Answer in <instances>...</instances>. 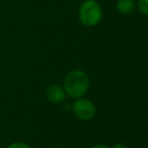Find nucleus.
I'll return each instance as SVG.
<instances>
[{"mask_svg": "<svg viewBox=\"0 0 148 148\" xmlns=\"http://www.w3.org/2000/svg\"><path fill=\"white\" fill-rule=\"evenodd\" d=\"M90 87V79L86 72L75 69L66 74L64 80V89L72 99L83 97Z\"/></svg>", "mask_w": 148, "mask_h": 148, "instance_id": "f257e3e1", "label": "nucleus"}, {"mask_svg": "<svg viewBox=\"0 0 148 148\" xmlns=\"http://www.w3.org/2000/svg\"><path fill=\"white\" fill-rule=\"evenodd\" d=\"M103 10L97 0H85L79 8V19L85 26H95L101 22Z\"/></svg>", "mask_w": 148, "mask_h": 148, "instance_id": "f03ea898", "label": "nucleus"}, {"mask_svg": "<svg viewBox=\"0 0 148 148\" xmlns=\"http://www.w3.org/2000/svg\"><path fill=\"white\" fill-rule=\"evenodd\" d=\"M96 106L92 101L85 97L76 99L73 105V112L77 118L83 121H89L95 117L96 115Z\"/></svg>", "mask_w": 148, "mask_h": 148, "instance_id": "7ed1b4c3", "label": "nucleus"}, {"mask_svg": "<svg viewBox=\"0 0 148 148\" xmlns=\"http://www.w3.org/2000/svg\"><path fill=\"white\" fill-rule=\"evenodd\" d=\"M47 99H49L51 103L53 104H60L66 99V93L64 91V87H62L60 85L58 84H51V86L47 87Z\"/></svg>", "mask_w": 148, "mask_h": 148, "instance_id": "20e7f679", "label": "nucleus"}, {"mask_svg": "<svg viewBox=\"0 0 148 148\" xmlns=\"http://www.w3.org/2000/svg\"><path fill=\"white\" fill-rule=\"evenodd\" d=\"M135 2L133 0H118L116 4V8L122 14H131L135 10Z\"/></svg>", "mask_w": 148, "mask_h": 148, "instance_id": "39448f33", "label": "nucleus"}, {"mask_svg": "<svg viewBox=\"0 0 148 148\" xmlns=\"http://www.w3.org/2000/svg\"><path fill=\"white\" fill-rule=\"evenodd\" d=\"M138 9L144 15H148V0H138Z\"/></svg>", "mask_w": 148, "mask_h": 148, "instance_id": "423d86ee", "label": "nucleus"}, {"mask_svg": "<svg viewBox=\"0 0 148 148\" xmlns=\"http://www.w3.org/2000/svg\"><path fill=\"white\" fill-rule=\"evenodd\" d=\"M5 148H31V147L23 142H13L8 145V146H6Z\"/></svg>", "mask_w": 148, "mask_h": 148, "instance_id": "0eeeda50", "label": "nucleus"}, {"mask_svg": "<svg viewBox=\"0 0 148 148\" xmlns=\"http://www.w3.org/2000/svg\"><path fill=\"white\" fill-rule=\"evenodd\" d=\"M113 148H127L126 145H124L123 143H116L113 146Z\"/></svg>", "mask_w": 148, "mask_h": 148, "instance_id": "6e6552de", "label": "nucleus"}, {"mask_svg": "<svg viewBox=\"0 0 148 148\" xmlns=\"http://www.w3.org/2000/svg\"><path fill=\"white\" fill-rule=\"evenodd\" d=\"M93 148H110V147L107 146L106 144H97L95 146H93Z\"/></svg>", "mask_w": 148, "mask_h": 148, "instance_id": "1a4fd4ad", "label": "nucleus"}]
</instances>
